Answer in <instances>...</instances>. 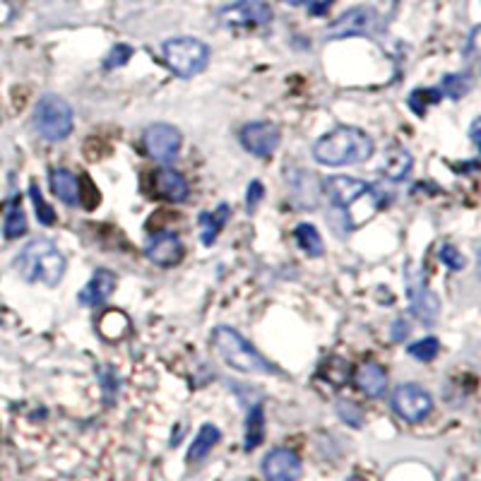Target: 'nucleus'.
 <instances>
[{"label":"nucleus","instance_id":"nucleus-14","mask_svg":"<svg viewBox=\"0 0 481 481\" xmlns=\"http://www.w3.org/2000/svg\"><path fill=\"white\" fill-rule=\"evenodd\" d=\"M154 191L169 203H183L188 198V181L172 166H162L154 172Z\"/></svg>","mask_w":481,"mask_h":481},{"label":"nucleus","instance_id":"nucleus-18","mask_svg":"<svg viewBox=\"0 0 481 481\" xmlns=\"http://www.w3.org/2000/svg\"><path fill=\"white\" fill-rule=\"evenodd\" d=\"M51 188L60 203L78 207L79 204V178L70 173L68 169H51Z\"/></svg>","mask_w":481,"mask_h":481},{"label":"nucleus","instance_id":"nucleus-1","mask_svg":"<svg viewBox=\"0 0 481 481\" xmlns=\"http://www.w3.org/2000/svg\"><path fill=\"white\" fill-rule=\"evenodd\" d=\"M373 150H376L373 140L361 128L342 126L318 140L313 147V157L325 166L361 164L373 157Z\"/></svg>","mask_w":481,"mask_h":481},{"label":"nucleus","instance_id":"nucleus-10","mask_svg":"<svg viewBox=\"0 0 481 481\" xmlns=\"http://www.w3.org/2000/svg\"><path fill=\"white\" fill-rule=\"evenodd\" d=\"M301 472L304 465L294 450L275 448L263 460V475L267 481H298Z\"/></svg>","mask_w":481,"mask_h":481},{"label":"nucleus","instance_id":"nucleus-33","mask_svg":"<svg viewBox=\"0 0 481 481\" xmlns=\"http://www.w3.org/2000/svg\"><path fill=\"white\" fill-rule=\"evenodd\" d=\"M407 335H409V325L404 323V320H395V325H392V340H395V342H403Z\"/></svg>","mask_w":481,"mask_h":481},{"label":"nucleus","instance_id":"nucleus-4","mask_svg":"<svg viewBox=\"0 0 481 481\" xmlns=\"http://www.w3.org/2000/svg\"><path fill=\"white\" fill-rule=\"evenodd\" d=\"M34 128L48 142H60L73 132V109L66 99L47 94L34 109Z\"/></svg>","mask_w":481,"mask_h":481},{"label":"nucleus","instance_id":"nucleus-29","mask_svg":"<svg viewBox=\"0 0 481 481\" xmlns=\"http://www.w3.org/2000/svg\"><path fill=\"white\" fill-rule=\"evenodd\" d=\"M438 256H441V260L448 265L450 270H465V265H467L465 256L457 251L455 246H450V244H443L441 253H438Z\"/></svg>","mask_w":481,"mask_h":481},{"label":"nucleus","instance_id":"nucleus-26","mask_svg":"<svg viewBox=\"0 0 481 481\" xmlns=\"http://www.w3.org/2000/svg\"><path fill=\"white\" fill-rule=\"evenodd\" d=\"M441 99V89H414V92L409 94V109H412L416 116H423L431 104H438Z\"/></svg>","mask_w":481,"mask_h":481},{"label":"nucleus","instance_id":"nucleus-6","mask_svg":"<svg viewBox=\"0 0 481 481\" xmlns=\"http://www.w3.org/2000/svg\"><path fill=\"white\" fill-rule=\"evenodd\" d=\"M392 409L397 412L400 419L409 423L423 422L434 409V397L429 395V390H423L422 385L407 382L392 392Z\"/></svg>","mask_w":481,"mask_h":481},{"label":"nucleus","instance_id":"nucleus-31","mask_svg":"<svg viewBox=\"0 0 481 481\" xmlns=\"http://www.w3.org/2000/svg\"><path fill=\"white\" fill-rule=\"evenodd\" d=\"M265 195V188L260 181H253L251 185H248V193H246V204H248V212H253L257 207V203L263 200Z\"/></svg>","mask_w":481,"mask_h":481},{"label":"nucleus","instance_id":"nucleus-5","mask_svg":"<svg viewBox=\"0 0 481 481\" xmlns=\"http://www.w3.org/2000/svg\"><path fill=\"white\" fill-rule=\"evenodd\" d=\"M164 60L169 63L178 78H193L200 70H204L207 60H210V48L203 41L191 39V37H181V39H169L164 44Z\"/></svg>","mask_w":481,"mask_h":481},{"label":"nucleus","instance_id":"nucleus-37","mask_svg":"<svg viewBox=\"0 0 481 481\" xmlns=\"http://www.w3.org/2000/svg\"><path fill=\"white\" fill-rule=\"evenodd\" d=\"M284 3H291V5H298L301 0H284Z\"/></svg>","mask_w":481,"mask_h":481},{"label":"nucleus","instance_id":"nucleus-24","mask_svg":"<svg viewBox=\"0 0 481 481\" xmlns=\"http://www.w3.org/2000/svg\"><path fill=\"white\" fill-rule=\"evenodd\" d=\"M3 231H5V238H20L26 234V217H25V210H22L20 200H15L10 212H7L5 229Z\"/></svg>","mask_w":481,"mask_h":481},{"label":"nucleus","instance_id":"nucleus-12","mask_svg":"<svg viewBox=\"0 0 481 481\" xmlns=\"http://www.w3.org/2000/svg\"><path fill=\"white\" fill-rule=\"evenodd\" d=\"M145 256L159 267H173L183 260V244L172 231H162L145 246Z\"/></svg>","mask_w":481,"mask_h":481},{"label":"nucleus","instance_id":"nucleus-9","mask_svg":"<svg viewBox=\"0 0 481 481\" xmlns=\"http://www.w3.org/2000/svg\"><path fill=\"white\" fill-rule=\"evenodd\" d=\"M238 140H241L246 152L256 154V157H272L279 147V131L272 123L257 120V123L244 126Z\"/></svg>","mask_w":481,"mask_h":481},{"label":"nucleus","instance_id":"nucleus-22","mask_svg":"<svg viewBox=\"0 0 481 481\" xmlns=\"http://www.w3.org/2000/svg\"><path fill=\"white\" fill-rule=\"evenodd\" d=\"M294 236H297V244L301 246V251L306 253V256L310 257H320L323 256V238H320V234H318V229L313 225H308V222H301V225L297 226V231H294Z\"/></svg>","mask_w":481,"mask_h":481},{"label":"nucleus","instance_id":"nucleus-16","mask_svg":"<svg viewBox=\"0 0 481 481\" xmlns=\"http://www.w3.org/2000/svg\"><path fill=\"white\" fill-rule=\"evenodd\" d=\"M354 381L356 385H359V390L366 392L369 397H381L382 392H385V388H388V373H385V369L376 361L359 366Z\"/></svg>","mask_w":481,"mask_h":481},{"label":"nucleus","instance_id":"nucleus-8","mask_svg":"<svg viewBox=\"0 0 481 481\" xmlns=\"http://www.w3.org/2000/svg\"><path fill=\"white\" fill-rule=\"evenodd\" d=\"M145 152L157 162H172L181 150V132L166 123H154L142 135Z\"/></svg>","mask_w":481,"mask_h":481},{"label":"nucleus","instance_id":"nucleus-2","mask_svg":"<svg viewBox=\"0 0 481 481\" xmlns=\"http://www.w3.org/2000/svg\"><path fill=\"white\" fill-rule=\"evenodd\" d=\"M17 272L29 284H47L56 287L66 275V256L51 244V241H32L25 246V251L17 256Z\"/></svg>","mask_w":481,"mask_h":481},{"label":"nucleus","instance_id":"nucleus-19","mask_svg":"<svg viewBox=\"0 0 481 481\" xmlns=\"http://www.w3.org/2000/svg\"><path fill=\"white\" fill-rule=\"evenodd\" d=\"M229 217V204H219L217 212H203V214H200V238H203L204 246L214 244V238H217L219 231L225 229Z\"/></svg>","mask_w":481,"mask_h":481},{"label":"nucleus","instance_id":"nucleus-11","mask_svg":"<svg viewBox=\"0 0 481 481\" xmlns=\"http://www.w3.org/2000/svg\"><path fill=\"white\" fill-rule=\"evenodd\" d=\"M325 193H328L329 203L340 207V210H347L350 204H354L356 200H361L363 195H369L371 185L359 181V178L351 176H332L325 181Z\"/></svg>","mask_w":481,"mask_h":481},{"label":"nucleus","instance_id":"nucleus-20","mask_svg":"<svg viewBox=\"0 0 481 481\" xmlns=\"http://www.w3.org/2000/svg\"><path fill=\"white\" fill-rule=\"evenodd\" d=\"M219 438H222V434H219V429L214 423H204V426H200L198 435L193 438L191 448H188V462L204 460V457L212 453V448L217 445Z\"/></svg>","mask_w":481,"mask_h":481},{"label":"nucleus","instance_id":"nucleus-30","mask_svg":"<svg viewBox=\"0 0 481 481\" xmlns=\"http://www.w3.org/2000/svg\"><path fill=\"white\" fill-rule=\"evenodd\" d=\"M131 56H132V48L126 47V44H120V47H116L111 53H109V58H106V63H104L106 70H113V68L126 66Z\"/></svg>","mask_w":481,"mask_h":481},{"label":"nucleus","instance_id":"nucleus-32","mask_svg":"<svg viewBox=\"0 0 481 481\" xmlns=\"http://www.w3.org/2000/svg\"><path fill=\"white\" fill-rule=\"evenodd\" d=\"M340 414H342L344 422H350L351 426H361V412H359L351 403L340 404Z\"/></svg>","mask_w":481,"mask_h":481},{"label":"nucleus","instance_id":"nucleus-34","mask_svg":"<svg viewBox=\"0 0 481 481\" xmlns=\"http://www.w3.org/2000/svg\"><path fill=\"white\" fill-rule=\"evenodd\" d=\"M329 5H332V0H313V3H310V13H313V15H325V13H328Z\"/></svg>","mask_w":481,"mask_h":481},{"label":"nucleus","instance_id":"nucleus-27","mask_svg":"<svg viewBox=\"0 0 481 481\" xmlns=\"http://www.w3.org/2000/svg\"><path fill=\"white\" fill-rule=\"evenodd\" d=\"M407 351L414 356L416 361H434L441 351V342H438V337H423L419 342L409 344Z\"/></svg>","mask_w":481,"mask_h":481},{"label":"nucleus","instance_id":"nucleus-35","mask_svg":"<svg viewBox=\"0 0 481 481\" xmlns=\"http://www.w3.org/2000/svg\"><path fill=\"white\" fill-rule=\"evenodd\" d=\"M472 140H475V145H479V120H475V126H472Z\"/></svg>","mask_w":481,"mask_h":481},{"label":"nucleus","instance_id":"nucleus-28","mask_svg":"<svg viewBox=\"0 0 481 481\" xmlns=\"http://www.w3.org/2000/svg\"><path fill=\"white\" fill-rule=\"evenodd\" d=\"M469 85H472L469 78H462V75H448V78L443 79L441 94H448L453 99H460L462 94H467Z\"/></svg>","mask_w":481,"mask_h":481},{"label":"nucleus","instance_id":"nucleus-25","mask_svg":"<svg viewBox=\"0 0 481 481\" xmlns=\"http://www.w3.org/2000/svg\"><path fill=\"white\" fill-rule=\"evenodd\" d=\"M29 198H32V203H34V210H37V219H39V225H44V226L56 225V219H58L56 217V210H53L51 204L44 200V195H41L39 185L37 183L29 185Z\"/></svg>","mask_w":481,"mask_h":481},{"label":"nucleus","instance_id":"nucleus-3","mask_svg":"<svg viewBox=\"0 0 481 481\" xmlns=\"http://www.w3.org/2000/svg\"><path fill=\"white\" fill-rule=\"evenodd\" d=\"M212 344H214L217 354L225 359L226 366L241 371V373H270L272 371L270 363L265 361L236 329L217 328L212 335Z\"/></svg>","mask_w":481,"mask_h":481},{"label":"nucleus","instance_id":"nucleus-7","mask_svg":"<svg viewBox=\"0 0 481 481\" xmlns=\"http://www.w3.org/2000/svg\"><path fill=\"white\" fill-rule=\"evenodd\" d=\"M219 20L222 25L236 26V29H257V26L270 25L272 10L265 0H238L219 13Z\"/></svg>","mask_w":481,"mask_h":481},{"label":"nucleus","instance_id":"nucleus-23","mask_svg":"<svg viewBox=\"0 0 481 481\" xmlns=\"http://www.w3.org/2000/svg\"><path fill=\"white\" fill-rule=\"evenodd\" d=\"M409 169H412V154L403 150V147H392L388 152V159H385V169H382L385 176L392 178V181H400V178L407 176Z\"/></svg>","mask_w":481,"mask_h":481},{"label":"nucleus","instance_id":"nucleus-36","mask_svg":"<svg viewBox=\"0 0 481 481\" xmlns=\"http://www.w3.org/2000/svg\"><path fill=\"white\" fill-rule=\"evenodd\" d=\"M347 481H366V479H361V476H350V479H347Z\"/></svg>","mask_w":481,"mask_h":481},{"label":"nucleus","instance_id":"nucleus-17","mask_svg":"<svg viewBox=\"0 0 481 481\" xmlns=\"http://www.w3.org/2000/svg\"><path fill=\"white\" fill-rule=\"evenodd\" d=\"M409 301H412V310L423 320H431L438 313V301L422 277L409 279Z\"/></svg>","mask_w":481,"mask_h":481},{"label":"nucleus","instance_id":"nucleus-21","mask_svg":"<svg viewBox=\"0 0 481 481\" xmlns=\"http://www.w3.org/2000/svg\"><path fill=\"white\" fill-rule=\"evenodd\" d=\"M265 438V409L263 404H253L246 419V450H256Z\"/></svg>","mask_w":481,"mask_h":481},{"label":"nucleus","instance_id":"nucleus-15","mask_svg":"<svg viewBox=\"0 0 481 481\" xmlns=\"http://www.w3.org/2000/svg\"><path fill=\"white\" fill-rule=\"evenodd\" d=\"M116 289V275L109 270H97L87 287L79 291V304L82 306H99L111 297Z\"/></svg>","mask_w":481,"mask_h":481},{"label":"nucleus","instance_id":"nucleus-13","mask_svg":"<svg viewBox=\"0 0 481 481\" xmlns=\"http://www.w3.org/2000/svg\"><path fill=\"white\" fill-rule=\"evenodd\" d=\"M376 22V15L371 7H354L350 13H344L340 20L332 22L328 29L329 39H340V37H354V34L371 32V26Z\"/></svg>","mask_w":481,"mask_h":481}]
</instances>
